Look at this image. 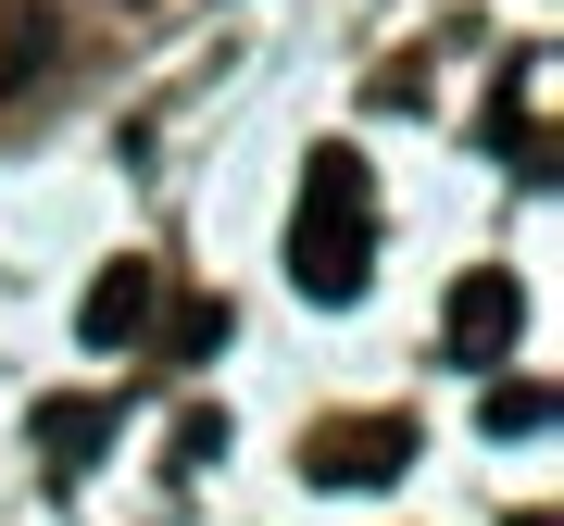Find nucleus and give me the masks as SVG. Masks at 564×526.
Instances as JSON below:
<instances>
[{"instance_id":"nucleus-1","label":"nucleus","mask_w":564,"mask_h":526,"mask_svg":"<svg viewBox=\"0 0 564 526\" xmlns=\"http://www.w3.org/2000/svg\"><path fill=\"white\" fill-rule=\"evenodd\" d=\"M364 276H377V176L351 151H314L302 213H289V288L339 314V302H364Z\"/></svg>"},{"instance_id":"nucleus-2","label":"nucleus","mask_w":564,"mask_h":526,"mask_svg":"<svg viewBox=\"0 0 564 526\" xmlns=\"http://www.w3.org/2000/svg\"><path fill=\"white\" fill-rule=\"evenodd\" d=\"M440 339H452V364H514V339H527V288L502 276V263H464L452 276V302H440Z\"/></svg>"},{"instance_id":"nucleus-3","label":"nucleus","mask_w":564,"mask_h":526,"mask_svg":"<svg viewBox=\"0 0 564 526\" xmlns=\"http://www.w3.org/2000/svg\"><path fill=\"white\" fill-rule=\"evenodd\" d=\"M314 489H402L414 476V414H351V426H314Z\"/></svg>"},{"instance_id":"nucleus-7","label":"nucleus","mask_w":564,"mask_h":526,"mask_svg":"<svg viewBox=\"0 0 564 526\" xmlns=\"http://www.w3.org/2000/svg\"><path fill=\"white\" fill-rule=\"evenodd\" d=\"M202 351H226V302H188L176 314V364H202Z\"/></svg>"},{"instance_id":"nucleus-6","label":"nucleus","mask_w":564,"mask_h":526,"mask_svg":"<svg viewBox=\"0 0 564 526\" xmlns=\"http://www.w3.org/2000/svg\"><path fill=\"white\" fill-rule=\"evenodd\" d=\"M552 414H564V402H552V376H502V388H489V439H540Z\"/></svg>"},{"instance_id":"nucleus-8","label":"nucleus","mask_w":564,"mask_h":526,"mask_svg":"<svg viewBox=\"0 0 564 526\" xmlns=\"http://www.w3.org/2000/svg\"><path fill=\"white\" fill-rule=\"evenodd\" d=\"M214 451H226V414H188V426H176V464H188V476H202V464H214Z\"/></svg>"},{"instance_id":"nucleus-9","label":"nucleus","mask_w":564,"mask_h":526,"mask_svg":"<svg viewBox=\"0 0 564 526\" xmlns=\"http://www.w3.org/2000/svg\"><path fill=\"white\" fill-rule=\"evenodd\" d=\"M514 526H564V514H540V502H527V514H514Z\"/></svg>"},{"instance_id":"nucleus-5","label":"nucleus","mask_w":564,"mask_h":526,"mask_svg":"<svg viewBox=\"0 0 564 526\" xmlns=\"http://www.w3.org/2000/svg\"><path fill=\"white\" fill-rule=\"evenodd\" d=\"M113 402H101V388H76V402H39V451H51V476H88V464H101V451H113Z\"/></svg>"},{"instance_id":"nucleus-4","label":"nucleus","mask_w":564,"mask_h":526,"mask_svg":"<svg viewBox=\"0 0 564 526\" xmlns=\"http://www.w3.org/2000/svg\"><path fill=\"white\" fill-rule=\"evenodd\" d=\"M151 314H163V263H101L88 302H76V339L88 351H126V339H151Z\"/></svg>"}]
</instances>
